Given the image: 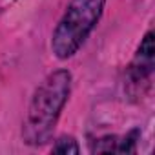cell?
I'll list each match as a JSON object with an SVG mask.
<instances>
[{
    "label": "cell",
    "instance_id": "cell-1",
    "mask_svg": "<svg viewBox=\"0 0 155 155\" xmlns=\"http://www.w3.org/2000/svg\"><path fill=\"white\" fill-rule=\"evenodd\" d=\"M69 84L71 75L66 69H58L37 88L26 122V137L31 144H42L49 139L60 110L68 101Z\"/></svg>",
    "mask_w": 155,
    "mask_h": 155
},
{
    "label": "cell",
    "instance_id": "cell-2",
    "mask_svg": "<svg viewBox=\"0 0 155 155\" xmlns=\"http://www.w3.org/2000/svg\"><path fill=\"white\" fill-rule=\"evenodd\" d=\"M106 0H71L53 35V51L58 58L71 57L97 24Z\"/></svg>",
    "mask_w": 155,
    "mask_h": 155
},
{
    "label": "cell",
    "instance_id": "cell-3",
    "mask_svg": "<svg viewBox=\"0 0 155 155\" xmlns=\"http://www.w3.org/2000/svg\"><path fill=\"white\" fill-rule=\"evenodd\" d=\"M153 51H155L153 49V35L148 33L144 37V40L140 44V49H139V55H137V68H135L137 73H140V71L150 73L151 71V68H153Z\"/></svg>",
    "mask_w": 155,
    "mask_h": 155
},
{
    "label": "cell",
    "instance_id": "cell-4",
    "mask_svg": "<svg viewBox=\"0 0 155 155\" xmlns=\"http://www.w3.org/2000/svg\"><path fill=\"white\" fill-rule=\"evenodd\" d=\"M55 153H79V146H77V142L69 137H64L57 142V146L53 148Z\"/></svg>",
    "mask_w": 155,
    "mask_h": 155
}]
</instances>
